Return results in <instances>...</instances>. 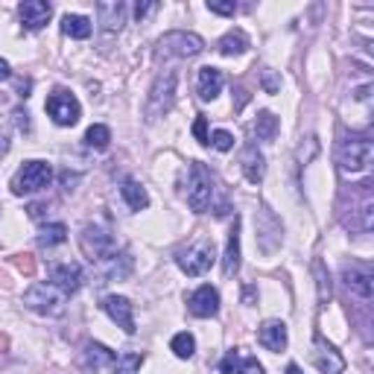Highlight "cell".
<instances>
[{
  "instance_id": "8992f818",
  "label": "cell",
  "mask_w": 374,
  "mask_h": 374,
  "mask_svg": "<svg viewBox=\"0 0 374 374\" xmlns=\"http://www.w3.org/2000/svg\"><path fill=\"white\" fill-rule=\"evenodd\" d=\"M205 50V41L196 36V32H167L164 38L158 41V53L161 56H178V59H190V56H199Z\"/></svg>"
},
{
  "instance_id": "ffe728a7",
  "label": "cell",
  "mask_w": 374,
  "mask_h": 374,
  "mask_svg": "<svg viewBox=\"0 0 374 374\" xmlns=\"http://www.w3.org/2000/svg\"><path fill=\"white\" fill-rule=\"evenodd\" d=\"M96 15H100L103 29L115 32V29H120L123 21H126V6L120 3V0H115V3H96Z\"/></svg>"
},
{
  "instance_id": "83f0119b",
  "label": "cell",
  "mask_w": 374,
  "mask_h": 374,
  "mask_svg": "<svg viewBox=\"0 0 374 374\" xmlns=\"http://www.w3.org/2000/svg\"><path fill=\"white\" fill-rule=\"evenodd\" d=\"M68 240V229L62 222H53V225H44L38 231V243L41 246H59V243Z\"/></svg>"
},
{
  "instance_id": "9a60e30c",
  "label": "cell",
  "mask_w": 374,
  "mask_h": 374,
  "mask_svg": "<svg viewBox=\"0 0 374 374\" xmlns=\"http://www.w3.org/2000/svg\"><path fill=\"white\" fill-rule=\"evenodd\" d=\"M18 12H21V21H24L27 29H41L47 21H50L53 6L44 3V0H24Z\"/></svg>"
},
{
  "instance_id": "52a82bcc",
  "label": "cell",
  "mask_w": 374,
  "mask_h": 374,
  "mask_svg": "<svg viewBox=\"0 0 374 374\" xmlns=\"http://www.w3.org/2000/svg\"><path fill=\"white\" fill-rule=\"evenodd\" d=\"M175 103V73H164L155 79V85L150 91V106H146V117L158 120L161 115H167Z\"/></svg>"
},
{
  "instance_id": "8fae6325",
  "label": "cell",
  "mask_w": 374,
  "mask_h": 374,
  "mask_svg": "<svg viewBox=\"0 0 374 374\" xmlns=\"http://www.w3.org/2000/svg\"><path fill=\"white\" fill-rule=\"evenodd\" d=\"M343 278H345V287L354 292V296H360V299H371V292H374V272L368 264H351L345 266L343 272Z\"/></svg>"
},
{
  "instance_id": "60d3db41",
  "label": "cell",
  "mask_w": 374,
  "mask_h": 374,
  "mask_svg": "<svg viewBox=\"0 0 374 374\" xmlns=\"http://www.w3.org/2000/svg\"><path fill=\"white\" fill-rule=\"evenodd\" d=\"M234 94H237V108H243V106L249 103V94H246V88H237Z\"/></svg>"
},
{
  "instance_id": "7402d4cb",
  "label": "cell",
  "mask_w": 374,
  "mask_h": 374,
  "mask_svg": "<svg viewBox=\"0 0 374 374\" xmlns=\"http://www.w3.org/2000/svg\"><path fill=\"white\" fill-rule=\"evenodd\" d=\"M222 82H225L222 71H217V68H210L208 64V68L199 71V96L202 100H214V96L222 91Z\"/></svg>"
},
{
  "instance_id": "7a4b0ae2",
  "label": "cell",
  "mask_w": 374,
  "mask_h": 374,
  "mask_svg": "<svg viewBox=\"0 0 374 374\" xmlns=\"http://www.w3.org/2000/svg\"><path fill=\"white\" fill-rule=\"evenodd\" d=\"M210 199H214V178H210V170L199 161L190 164V178H187V205L202 214V210L210 208Z\"/></svg>"
},
{
  "instance_id": "2e32d148",
  "label": "cell",
  "mask_w": 374,
  "mask_h": 374,
  "mask_svg": "<svg viewBox=\"0 0 374 374\" xmlns=\"http://www.w3.org/2000/svg\"><path fill=\"white\" fill-rule=\"evenodd\" d=\"M53 287H59L64 296H73V292L82 287V269L76 264H59L53 266Z\"/></svg>"
},
{
  "instance_id": "7bdbcfd3",
  "label": "cell",
  "mask_w": 374,
  "mask_h": 374,
  "mask_svg": "<svg viewBox=\"0 0 374 374\" xmlns=\"http://www.w3.org/2000/svg\"><path fill=\"white\" fill-rule=\"evenodd\" d=\"M6 150H9V141H6V135H3V132H0V155H3Z\"/></svg>"
},
{
  "instance_id": "4fadbf2b",
  "label": "cell",
  "mask_w": 374,
  "mask_h": 374,
  "mask_svg": "<svg viewBox=\"0 0 374 374\" xmlns=\"http://www.w3.org/2000/svg\"><path fill=\"white\" fill-rule=\"evenodd\" d=\"M257 343L269 348V351H284L287 343H289V333H287V324L278 322V319H272V322H264L260 324V331H257Z\"/></svg>"
},
{
  "instance_id": "3957f363",
  "label": "cell",
  "mask_w": 374,
  "mask_h": 374,
  "mask_svg": "<svg viewBox=\"0 0 374 374\" xmlns=\"http://www.w3.org/2000/svg\"><path fill=\"white\" fill-rule=\"evenodd\" d=\"M64 292L53 284H36V287H29L24 292V304L29 307V310H36L41 316H59L64 313Z\"/></svg>"
},
{
  "instance_id": "d6986e66",
  "label": "cell",
  "mask_w": 374,
  "mask_h": 374,
  "mask_svg": "<svg viewBox=\"0 0 374 374\" xmlns=\"http://www.w3.org/2000/svg\"><path fill=\"white\" fill-rule=\"evenodd\" d=\"M240 269V220L234 217V225L229 231V246H225V257H222V272L229 275H237Z\"/></svg>"
},
{
  "instance_id": "b9f144b4",
  "label": "cell",
  "mask_w": 374,
  "mask_h": 374,
  "mask_svg": "<svg viewBox=\"0 0 374 374\" xmlns=\"http://www.w3.org/2000/svg\"><path fill=\"white\" fill-rule=\"evenodd\" d=\"M76 182H79V175H71V173H64V175H62L64 190H71V185H76Z\"/></svg>"
},
{
  "instance_id": "ee69618b",
  "label": "cell",
  "mask_w": 374,
  "mask_h": 374,
  "mask_svg": "<svg viewBox=\"0 0 374 374\" xmlns=\"http://www.w3.org/2000/svg\"><path fill=\"white\" fill-rule=\"evenodd\" d=\"M287 374H304V371H301L296 363H292V366H287Z\"/></svg>"
},
{
  "instance_id": "5bb4252c",
  "label": "cell",
  "mask_w": 374,
  "mask_h": 374,
  "mask_svg": "<svg viewBox=\"0 0 374 374\" xmlns=\"http://www.w3.org/2000/svg\"><path fill=\"white\" fill-rule=\"evenodd\" d=\"M103 310L111 316V322H117L126 333H135V316H132V301L123 296H108L103 301Z\"/></svg>"
},
{
  "instance_id": "4316f807",
  "label": "cell",
  "mask_w": 374,
  "mask_h": 374,
  "mask_svg": "<svg viewBox=\"0 0 374 374\" xmlns=\"http://www.w3.org/2000/svg\"><path fill=\"white\" fill-rule=\"evenodd\" d=\"M254 135L260 141H275V135H278V117L272 111H260L254 120Z\"/></svg>"
},
{
  "instance_id": "8d00e7d4",
  "label": "cell",
  "mask_w": 374,
  "mask_h": 374,
  "mask_svg": "<svg viewBox=\"0 0 374 374\" xmlns=\"http://www.w3.org/2000/svg\"><path fill=\"white\" fill-rule=\"evenodd\" d=\"M208 9L217 12V15H234L237 12V3H220V0H210Z\"/></svg>"
},
{
  "instance_id": "d590c367",
  "label": "cell",
  "mask_w": 374,
  "mask_h": 374,
  "mask_svg": "<svg viewBox=\"0 0 374 374\" xmlns=\"http://www.w3.org/2000/svg\"><path fill=\"white\" fill-rule=\"evenodd\" d=\"M193 135H196L199 143H210V135H208V117H196V123H193Z\"/></svg>"
},
{
  "instance_id": "484cf974",
  "label": "cell",
  "mask_w": 374,
  "mask_h": 374,
  "mask_svg": "<svg viewBox=\"0 0 374 374\" xmlns=\"http://www.w3.org/2000/svg\"><path fill=\"white\" fill-rule=\"evenodd\" d=\"M85 360H88V368L100 371L103 366H111V363H115V354H111L106 345H100V343H88V348H85Z\"/></svg>"
},
{
  "instance_id": "cb8c5ba5",
  "label": "cell",
  "mask_w": 374,
  "mask_h": 374,
  "mask_svg": "<svg viewBox=\"0 0 374 374\" xmlns=\"http://www.w3.org/2000/svg\"><path fill=\"white\" fill-rule=\"evenodd\" d=\"M120 193H123V199H126V205L132 208V210H143L146 205H150V196H146V190L135 182V178H126L123 182V187H120Z\"/></svg>"
},
{
  "instance_id": "9c48e42d",
  "label": "cell",
  "mask_w": 374,
  "mask_h": 374,
  "mask_svg": "<svg viewBox=\"0 0 374 374\" xmlns=\"http://www.w3.org/2000/svg\"><path fill=\"white\" fill-rule=\"evenodd\" d=\"M47 115L53 117V123L59 126H73L82 115V108H79V100L68 91H53L50 100H47Z\"/></svg>"
},
{
  "instance_id": "1f68e13d",
  "label": "cell",
  "mask_w": 374,
  "mask_h": 374,
  "mask_svg": "<svg viewBox=\"0 0 374 374\" xmlns=\"http://www.w3.org/2000/svg\"><path fill=\"white\" fill-rule=\"evenodd\" d=\"M313 272H316V284H319V301L328 304L331 301V278H328V272H324L322 260H316V264H313Z\"/></svg>"
},
{
  "instance_id": "277c9868",
  "label": "cell",
  "mask_w": 374,
  "mask_h": 374,
  "mask_svg": "<svg viewBox=\"0 0 374 374\" xmlns=\"http://www.w3.org/2000/svg\"><path fill=\"white\" fill-rule=\"evenodd\" d=\"M371 158H374V143L371 138H348L343 143V150H339V167H343V173H363L368 170L371 164Z\"/></svg>"
},
{
  "instance_id": "f35d334b",
  "label": "cell",
  "mask_w": 374,
  "mask_h": 374,
  "mask_svg": "<svg viewBox=\"0 0 374 374\" xmlns=\"http://www.w3.org/2000/svg\"><path fill=\"white\" fill-rule=\"evenodd\" d=\"M15 126H18L21 132H29V115L27 111H15Z\"/></svg>"
},
{
  "instance_id": "6da1fadb",
  "label": "cell",
  "mask_w": 374,
  "mask_h": 374,
  "mask_svg": "<svg viewBox=\"0 0 374 374\" xmlns=\"http://www.w3.org/2000/svg\"><path fill=\"white\" fill-rule=\"evenodd\" d=\"M50 182H53V167L47 161H27L12 178V193L15 196H27V193L44 190Z\"/></svg>"
},
{
  "instance_id": "7c38bea8",
  "label": "cell",
  "mask_w": 374,
  "mask_h": 374,
  "mask_svg": "<svg viewBox=\"0 0 374 374\" xmlns=\"http://www.w3.org/2000/svg\"><path fill=\"white\" fill-rule=\"evenodd\" d=\"M187 307H190V313L199 316V319L217 316V313H220V292L210 287V284H205V287H199V289L190 296Z\"/></svg>"
},
{
  "instance_id": "30bf717a",
  "label": "cell",
  "mask_w": 374,
  "mask_h": 374,
  "mask_svg": "<svg viewBox=\"0 0 374 374\" xmlns=\"http://www.w3.org/2000/svg\"><path fill=\"white\" fill-rule=\"evenodd\" d=\"M313 366L322 374H343L345 371V357L339 354L331 343H324L322 336L313 339Z\"/></svg>"
},
{
  "instance_id": "74e56055",
  "label": "cell",
  "mask_w": 374,
  "mask_h": 374,
  "mask_svg": "<svg viewBox=\"0 0 374 374\" xmlns=\"http://www.w3.org/2000/svg\"><path fill=\"white\" fill-rule=\"evenodd\" d=\"M155 9H158V3H138V6H135V15H138V21H143L146 15H152Z\"/></svg>"
},
{
  "instance_id": "e0dca14e",
  "label": "cell",
  "mask_w": 374,
  "mask_h": 374,
  "mask_svg": "<svg viewBox=\"0 0 374 374\" xmlns=\"http://www.w3.org/2000/svg\"><path fill=\"white\" fill-rule=\"evenodd\" d=\"M240 164H243V173H246V178H249L252 185L264 182V175H266V161H264V155H260V150H257L254 143H249L246 150H243Z\"/></svg>"
},
{
  "instance_id": "d4e9b609",
  "label": "cell",
  "mask_w": 374,
  "mask_h": 374,
  "mask_svg": "<svg viewBox=\"0 0 374 374\" xmlns=\"http://www.w3.org/2000/svg\"><path fill=\"white\" fill-rule=\"evenodd\" d=\"M62 32L71 38H88L91 36V21L82 15H64L62 18Z\"/></svg>"
},
{
  "instance_id": "d6a6232c",
  "label": "cell",
  "mask_w": 374,
  "mask_h": 374,
  "mask_svg": "<svg viewBox=\"0 0 374 374\" xmlns=\"http://www.w3.org/2000/svg\"><path fill=\"white\" fill-rule=\"evenodd\" d=\"M12 264H15V269H18L21 275H32V272H36V257H32L29 252L15 254V257H12Z\"/></svg>"
},
{
  "instance_id": "4dcf8cb0",
  "label": "cell",
  "mask_w": 374,
  "mask_h": 374,
  "mask_svg": "<svg viewBox=\"0 0 374 374\" xmlns=\"http://www.w3.org/2000/svg\"><path fill=\"white\" fill-rule=\"evenodd\" d=\"M108 141H111V132H108V126H91L88 132H85V143L88 146H94V150H106L108 146Z\"/></svg>"
},
{
  "instance_id": "e575fe53",
  "label": "cell",
  "mask_w": 374,
  "mask_h": 374,
  "mask_svg": "<svg viewBox=\"0 0 374 374\" xmlns=\"http://www.w3.org/2000/svg\"><path fill=\"white\" fill-rule=\"evenodd\" d=\"M210 143H214L220 152H229L231 146H234V138H231V132H225V129H220V132H214V138H210Z\"/></svg>"
},
{
  "instance_id": "f1b7e54d",
  "label": "cell",
  "mask_w": 374,
  "mask_h": 374,
  "mask_svg": "<svg viewBox=\"0 0 374 374\" xmlns=\"http://www.w3.org/2000/svg\"><path fill=\"white\" fill-rule=\"evenodd\" d=\"M141 366H143L141 354H120V357H115V363H111L115 374H138Z\"/></svg>"
},
{
  "instance_id": "5b68a950",
  "label": "cell",
  "mask_w": 374,
  "mask_h": 374,
  "mask_svg": "<svg viewBox=\"0 0 374 374\" xmlns=\"http://www.w3.org/2000/svg\"><path fill=\"white\" fill-rule=\"evenodd\" d=\"M79 246H82L85 257L94 260V264H103L106 257H111L117 252L115 237H111L106 229H100V225H85L82 234H79Z\"/></svg>"
},
{
  "instance_id": "836d02e7",
  "label": "cell",
  "mask_w": 374,
  "mask_h": 374,
  "mask_svg": "<svg viewBox=\"0 0 374 374\" xmlns=\"http://www.w3.org/2000/svg\"><path fill=\"white\" fill-rule=\"evenodd\" d=\"M260 82H264V91L266 94H278V88H281V79L275 76V71H269V68L260 71Z\"/></svg>"
},
{
  "instance_id": "603a6c76",
  "label": "cell",
  "mask_w": 374,
  "mask_h": 374,
  "mask_svg": "<svg viewBox=\"0 0 374 374\" xmlns=\"http://www.w3.org/2000/svg\"><path fill=\"white\" fill-rule=\"evenodd\" d=\"M217 50L222 56H240V53H246L249 50V36L243 29H231V32H225V36L220 38L217 44Z\"/></svg>"
},
{
  "instance_id": "ac0fdd59",
  "label": "cell",
  "mask_w": 374,
  "mask_h": 374,
  "mask_svg": "<svg viewBox=\"0 0 374 374\" xmlns=\"http://www.w3.org/2000/svg\"><path fill=\"white\" fill-rule=\"evenodd\" d=\"M222 374H264V366L257 363V357H240L237 351H229V357L220 363Z\"/></svg>"
},
{
  "instance_id": "44dd1931",
  "label": "cell",
  "mask_w": 374,
  "mask_h": 374,
  "mask_svg": "<svg viewBox=\"0 0 374 374\" xmlns=\"http://www.w3.org/2000/svg\"><path fill=\"white\" fill-rule=\"evenodd\" d=\"M129 272H132V257L129 254H111L103 260V278H111V281H123L129 278Z\"/></svg>"
},
{
  "instance_id": "f546056e",
  "label": "cell",
  "mask_w": 374,
  "mask_h": 374,
  "mask_svg": "<svg viewBox=\"0 0 374 374\" xmlns=\"http://www.w3.org/2000/svg\"><path fill=\"white\" fill-rule=\"evenodd\" d=\"M170 348H173L175 357L187 360V357H193V351H196V339H193L187 331H185V333H175V336H173V343H170Z\"/></svg>"
},
{
  "instance_id": "ab89813d",
  "label": "cell",
  "mask_w": 374,
  "mask_h": 374,
  "mask_svg": "<svg viewBox=\"0 0 374 374\" xmlns=\"http://www.w3.org/2000/svg\"><path fill=\"white\" fill-rule=\"evenodd\" d=\"M9 76H12L9 62H6V59H0V82H3V79H9Z\"/></svg>"
},
{
  "instance_id": "ba28073f",
  "label": "cell",
  "mask_w": 374,
  "mask_h": 374,
  "mask_svg": "<svg viewBox=\"0 0 374 374\" xmlns=\"http://www.w3.org/2000/svg\"><path fill=\"white\" fill-rule=\"evenodd\" d=\"M178 266H182V272H187L190 278H196V275H205L210 269V264H214V243L208 240H199L196 246H190L187 252H182L175 257Z\"/></svg>"
}]
</instances>
